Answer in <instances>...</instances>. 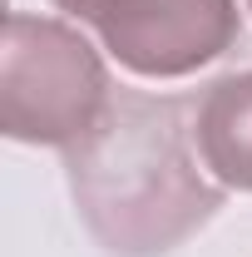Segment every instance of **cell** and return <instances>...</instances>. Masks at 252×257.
<instances>
[{
	"label": "cell",
	"instance_id": "cell-1",
	"mask_svg": "<svg viewBox=\"0 0 252 257\" xmlns=\"http://www.w3.org/2000/svg\"><path fill=\"white\" fill-rule=\"evenodd\" d=\"M193 99L119 89L84 139L64 149V178L94 242L114 257H163L222 208L203 173Z\"/></svg>",
	"mask_w": 252,
	"mask_h": 257
},
{
	"label": "cell",
	"instance_id": "cell-2",
	"mask_svg": "<svg viewBox=\"0 0 252 257\" xmlns=\"http://www.w3.org/2000/svg\"><path fill=\"white\" fill-rule=\"evenodd\" d=\"M114 99L99 50L64 20L15 10L0 50V128L15 144L69 149Z\"/></svg>",
	"mask_w": 252,
	"mask_h": 257
},
{
	"label": "cell",
	"instance_id": "cell-3",
	"mask_svg": "<svg viewBox=\"0 0 252 257\" xmlns=\"http://www.w3.org/2000/svg\"><path fill=\"white\" fill-rule=\"evenodd\" d=\"M94 30L129 74L183 79L237 45L242 10L237 0H104Z\"/></svg>",
	"mask_w": 252,
	"mask_h": 257
},
{
	"label": "cell",
	"instance_id": "cell-4",
	"mask_svg": "<svg viewBox=\"0 0 252 257\" xmlns=\"http://www.w3.org/2000/svg\"><path fill=\"white\" fill-rule=\"evenodd\" d=\"M193 144L222 188L252 193V69L222 74L193 99Z\"/></svg>",
	"mask_w": 252,
	"mask_h": 257
},
{
	"label": "cell",
	"instance_id": "cell-5",
	"mask_svg": "<svg viewBox=\"0 0 252 257\" xmlns=\"http://www.w3.org/2000/svg\"><path fill=\"white\" fill-rule=\"evenodd\" d=\"M55 5H60L64 15H74V20H89V25H94L99 10H104V0H55Z\"/></svg>",
	"mask_w": 252,
	"mask_h": 257
},
{
	"label": "cell",
	"instance_id": "cell-6",
	"mask_svg": "<svg viewBox=\"0 0 252 257\" xmlns=\"http://www.w3.org/2000/svg\"><path fill=\"white\" fill-rule=\"evenodd\" d=\"M247 10H252V0H247Z\"/></svg>",
	"mask_w": 252,
	"mask_h": 257
}]
</instances>
